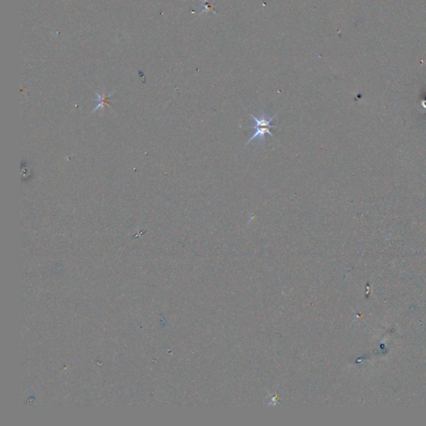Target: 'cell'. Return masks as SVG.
I'll return each mask as SVG.
<instances>
[{
    "label": "cell",
    "instance_id": "obj_1",
    "mask_svg": "<svg viewBox=\"0 0 426 426\" xmlns=\"http://www.w3.org/2000/svg\"><path fill=\"white\" fill-rule=\"evenodd\" d=\"M251 116L254 120V126L251 127V128H253L255 133H254L252 138L247 141L246 145L250 144V142H252V141H255V140L257 143L263 142L265 139V134H268L270 137L274 138V136L270 132V128H276V126L270 125V124L275 119L276 117L278 116V113H277L275 116L269 117L267 112L262 111L258 117L254 116L252 114H251Z\"/></svg>",
    "mask_w": 426,
    "mask_h": 426
},
{
    "label": "cell",
    "instance_id": "obj_2",
    "mask_svg": "<svg viewBox=\"0 0 426 426\" xmlns=\"http://www.w3.org/2000/svg\"><path fill=\"white\" fill-rule=\"evenodd\" d=\"M98 96V107H96L95 110H93V112L96 111V110L98 109V107H104L105 105L108 104L107 103V99L110 98V96H107V97H103V96L99 95V94H97Z\"/></svg>",
    "mask_w": 426,
    "mask_h": 426
}]
</instances>
